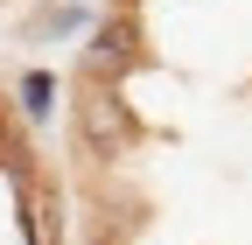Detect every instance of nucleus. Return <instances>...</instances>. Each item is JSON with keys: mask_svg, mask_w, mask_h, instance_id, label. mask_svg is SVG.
<instances>
[{"mask_svg": "<svg viewBox=\"0 0 252 245\" xmlns=\"http://www.w3.org/2000/svg\"><path fill=\"white\" fill-rule=\"evenodd\" d=\"M77 140L98 161H119V154L140 147V119H133V105H126L119 84H91L84 77V91H77Z\"/></svg>", "mask_w": 252, "mask_h": 245, "instance_id": "nucleus-1", "label": "nucleus"}, {"mask_svg": "<svg viewBox=\"0 0 252 245\" xmlns=\"http://www.w3.org/2000/svg\"><path fill=\"white\" fill-rule=\"evenodd\" d=\"M147 63V35H140V21L133 14H112L91 28V49H84V77L91 84H119L126 70H140Z\"/></svg>", "mask_w": 252, "mask_h": 245, "instance_id": "nucleus-2", "label": "nucleus"}, {"mask_svg": "<svg viewBox=\"0 0 252 245\" xmlns=\"http://www.w3.org/2000/svg\"><path fill=\"white\" fill-rule=\"evenodd\" d=\"M21 231H28V245H63V203H56L49 182L21 189Z\"/></svg>", "mask_w": 252, "mask_h": 245, "instance_id": "nucleus-3", "label": "nucleus"}, {"mask_svg": "<svg viewBox=\"0 0 252 245\" xmlns=\"http://www.w3.org/2000/svg\"><path fill=\"white\" fill-rule=\"evenodd\" d=\"M49 98H56V77H49V70H28V77H21V112H28V119H42Z\"/></svg>", "mask_w": 252, "mask_h": 245, "instance_id": "nucleus-4", "label": "nucleus"}, {"mask_svg": "<svg viewBox=\"0 0 252 245\" xmlns=\"http://www.w3.org/2000/svg\"><path fill=\"white\" fill-rule=\"evenodd\" d=\"M77 21H84V7H49V14H35L28 35H63V28H77Z\"/></svg>", "mask_w": 252, "mask_h": 245, "instance_id": "nucleus-5", "label": "nucleus"}, {"mask_svg": "<svg viewBox=\"0 0 252 245\" xmlns=\"http://www.w3.org/2000/svg\"><path fill=\"white\" fill-rule=\"evenodd\" d=\"M133 7H140V0H133Z\"/></svg>", "mask_w": 252, "mask_h": 245, "instance_id": "nucleus-6", "label": "nucleus"}]
</instances>
